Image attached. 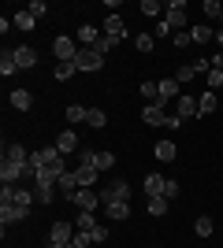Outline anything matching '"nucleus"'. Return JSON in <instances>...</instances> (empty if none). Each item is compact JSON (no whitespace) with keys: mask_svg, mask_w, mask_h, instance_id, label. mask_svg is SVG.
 I'll list each match as a JSON object with an SVG mask.
<instances>
[{"mask_svg":"<svg viewBox=\"0 0 223 248\" xmlns=\"http://www.w3.org/2000/svg\"><path fill=\"white\" fill-rule=\"evenodd\" d=\"M168 33H171V26H168L164 19H160V22H156V33H153V37H168Z\"/></svg>","mask_w":223,"mask_h":248,"instance_id":"nucleus-46","label":"nucleus"},{"mask_svg":"<svg viewBox=\"0 0 223 248\" xmlns=\"http://www.w3.org/2000/svg\"><path fill=\"white\" fill-rule=\"evenodd\" d=\"M220 11H223L220 0H205V15H208V19H220Z\"/></svg>","mask_w":223,"mask_h":248,"instance_id":"nucleus-39","label":"nucleus"},{"mask_svg":"<svg viewBox=\"0 0 223 248\" xmlns=\"http://www.w3.org/2000/svg\"><path fill=\"white\" fill-rule=\"evenodd\" d=\"M156 159L160 163H171L175 159V141H156Z\"/></svg>","mask_w":223,"mask_h":248,"instance_id":"nucleus-24","label":"nucleus"},{"mask_svg":"<svg viewBox=\"0 0 223 248\" xmlns=\"http://www.w3.org/2000/svg\"><path fill=\"white\" fill-rule=\"evenodd\" d=\"M0 204H15V186H4V189H0Z\"/></svg>","mask_w":223,"mask_h":248,"instance_id":"nucleus-43","label":"nucleus"},{"mask_svg":"<svg viewBox=\"0 0 223 248\" xmlns=\"http://www.w3.org/2000/svg\"><path fill=\"white\" fill-rule=\"evenodd\" d=\"M26 11H30L34 19H41L45 11H49V4H45V0H34V4H30V8H26Z\"/></svg>","mask_w":223,"mask_h":248,"instance_id":"nucleus-41","label":"nucleus"},{"mask_svg":"<svg viewBox=\"0 0 223 248\" xmlns=\"http://www.w3.org/2000/svg\"><path fill=\"white\" fill-rule=\"evenodd\" d=\"M164 4H160V0H141V15H149V19H156L160 22V15H164Z\"/></svg>","mask_w":223,"mask_h":248,"instance_id":"nucleus-23","label":"nucleus"},{"mask_svg":"<svg viewBox=\"0 0 223 248\" xmlns=\"http://www.w3.org/2000/svg\"><path fill=\"white\" fill-rule=\"evenodd\" d=\"M74 226L82 230V233H89V230L97 226V222H93V211H78V218H74Z\"/></svg>","mask_w":223,"mask_h":248,"instance_id":"nucleus-33","label":"nucleus"},{"mask_svg":"<svg viewBox=\"0 0 223 248\" xmlns=\"http://www.w3.org/2000/svg\"><path fill=\"white\" fill-rule=\"evenodd\" d=\"M52 52H56V60H60V63H74V60H78V52H82V45L64 33V37H56V41H52Z\"/></svg>","mask_w":223,"mask_h":248,"instance_id":"nucleus-2","label":"nucleus"},{"mask_svg":"<svg viewBox=\"0 0 223 248\" xmlns=\"http://www.w3.org/2000/svg\"><path fill=\"white\" fill-rule=\"evenodd\" d=\"M220 30H223V11H220Z\"/></svg>","mask_w":223,"mask_h":248,"instance_id":"nucleus-50","label":"nucleus"},{"mask_svg":"<svg viewBox=\"0 0 223 248\" xmlns=\"http://www.w3.org/2000/svg\"><path fill=\"white\" fill-rule=\"evenodd\" d=\"M193 74H197V71H193V63H190V67H179V71H175V82H179V85H186V82L193 78Z\"/></svg>","mask_w":223,"mask_h":248,"instance_id":"nucleus-37","label":"nucleus"},{"mask_svg":"<svg viewBox=\"0 0 223 248\" xmlns=\"http://www.w3.org/2000/svg\"><path fill=\"white\" fill-rule=\"evenodd\" d=\"M164 126H168V130H179L182 119H179V115H168V123H164Z\"/></svg>","mask_w":223,"mask_h":248,"instance_id":"nucleus-47","label":"nucleus"},{"mask_svg":"<svg viewBox=\"0 0 223 248\" xmlns=\"http://www.w3.org/2000/svg\"><path fill=\"white\" fill-rule=\"evenodd\" d=\"M56 189H64V197L74 200V193L82 189V186H78V174H74V170H64V174L56 178Z\"/></svg>","mask_w":223,"mask_h":248,"instance_id":"nucleus-11","label":"nucleus"},{"mask_svg":"<svg viewBox=\"0 0 223 248\" xmlns=\"http://www.w3.org/2000/svg\"><path fill=\"white\" fill-rule=\"evenodd\" d=\"M216 111V93L208 89L205 96H197V115H212Z\"/></svg>","mask_w":223,"mask_h":248,"instance_id":"nucleus-25","label":"nucleus"},{"mask_svg":"<svg viewBox=\"0 0 223 248\" xmlns=\"http://www.w3.org/2000/svg\"><path fill=\"white\" fill-rule=\"evenodd\" d=\"M45 248H67V245H56V241H45Z\"/></svg>","mask_w":223,"mask_h":248,"instance_id":"nucleus-48","label":"nucleus"},{"mask_svg":"<svg viewBox=\"0 0 223 248\" xmlns=\"http://www.w3.org/2000/svg\"><path fill=\"white\" fill-rule=\"evenodd\" d=\"M34 22H37V19H34L30 11H19V15L11 19V26H15V30H22V33H26V30H34Z\"/></svg>","mask_w":223,"mask_h":248,"instance_id":"nucleus-27","label":"nucleus"},{"mask_svg":"<svg viewBox=\"0 0 223 248\" xmlns=\"http://www.w3.org/2000/svg\"><path fill=\"white\" fill-rule=\"evenodd\" d=\"M164 189H168V178H160V174L145 178V193H149V197H164Z\"/></svg>","mask_w":223,"mask_h":248,"instance_id":"nucleus-19","label":"nucleus"},{"mask_svg":"<svg viewBox=\"0 0 223 248\" xmlns=\"http://www.w3.org/2000/svg\"><path fill=\"white\" fill-rule=\"evenodd\" d=\"M141 119H145V126H164V123H168V115H164L160 104H149L145 111H141Z\"/></svg>","mask_w":223,"mask_h":248,"instance_id":"nucleus-15","label":"nucleus"},{"mask_svg":"<svg viewBox=\"0 0 223 248\" xmlns=\"http://www.w3.org/2000/svg\"><path fill=\"white\" fill-rule=\"evenodd\" d=\"M216 41H220V45H223V30H220V33H216Z\"/></svg>","mask_w":223,"mask_h":248,"instance_id":"nucleus-49","label":"nucleus"},{"mask_svg":"<svg viewBox=\"0 0 223 248\" xmlns=\"http://www.w3.org/2000/svg\"><path fill=\"white\" fill-rule=\"evenodd\" d=\"M4 159H11V163H30V155H26V148H22V145H8Z\"/></svg>","mask_w":223,"mask_h":248,"instance_id":"nucleus-29","label":"nucleus"},{"mask_svg":"<svg viewBox=\"0 0 223 248\" xmlns=\"http://www.w3.org/2000/svg\"><path fill=\"white\" fill-rule=\"evenodd\" d=\"M71 204L78 207V211H97V204H101V193H97V189H78Z\"/></svg>","mask_w":223,"mask_h":248,"instance_id":"nucleus-6","label":"nucleus"},{"mask_svg":"<svg viewBox=\"0 0 223 248\" xmlns=\"http://www.w3.org/2000/svg\"><path fill=\"white\" fill-rule=\"evenodd\" d=\"M56 78H60V82H67V78H74V74H78V67H74V63H56Z\"/></svg>","mask_w":223,"mask_h":248,"instance_id":"nucleus-34","label":"nucleus"},{"mask_svg":"<svg viewBox=\"0 0 223 248\" xmlns=\"http://www.w3.org/2000/svg\"><path fill=\"white\" fill-rule=\"evenodd\" d=\"M141 96H149V100L160 104V82H141Z\"/></svg>","mask_w":223,"mask_h":248,"instance_id":"nucleus-36","label":"nucleus"},{"mask_svg":"<svg viewBox=\"0 0 223 248\" xmlns=\"http://www.w3.org/2000/svg\"><path fill=\"white\" fill-rule=\"evenodd\" d=\"M179 96H182V85L175 82V74H171V78H160V108L168 100H179Z\"/></svg>","mask_w":223,"mask_h":248,"instance_id":"nucleus-7","label":"nucleus"},{"mask_svg":"<svg viewBox=\"0 0 223 248\" xmlns=\"http://www.w3.org/2000/svg\"><path fill=\"white\" fill-rule=\"evenodd\" d=\"M74 237H78L74 233V218H56L49 226V241H56V245H71Z\"/></svg>","mask_w":223,"mask_h":248,"instance_id":"nucleus-3","label":"nucleus"},{"mask_svg":"<svg viewBox=\"0 0 223 248\" xmlns=\"http://www.w3.org/2000/svg\"><path fill=\"white\" fill-rule=\"evenodd\" d=\"M175 45H179V48H186V45H193V41H190V30H182V33H175Z\"/></svg>","mask_w":223,"mask_h":248,"instance_id":"nucleus-44","label":"nucleus"},{"mask_svg":"<svg viewBox=\"0 0 223 248\" xmlns=\"http://www.w3.org/2000/svg\"><path fill=\"white\" fill-rule=\"evenodd\" d=\"M104 215H108V218H119V222H123V218H130V200H119V204H104Z\"/></svg>","mask_w":223,"mask_h":248,"instance_id":"nucleus-18","label":"nucleus"},{"mask_svg":"<svg viewBox=\"0 0 223 248\" xmlns=\"http://www.w3.org/2000/svg\"><path fill=\"white\" fill-rule=\"evenodd\" d=\"M212 230H216V222H212V218H208V215H201V218H197V222H193V233H197V237H208Z\"/></svg>","mask_w":223,"mask_h":248,"instance_id":"nucleus-31","label":"nucleus"},{"mask_svg":"<svg viewBox=\"0 0 223 248\" xmlns=\"http://www.w3.org/2000/svg\"><path fill=\"white\" fill-rule=\"evenodd\" d=\"M74 174H78V186H82V189H93L97 186V167L93 163H78Z\"/></svg>","mask_w":223,"mask_h":248,"instance_id":"nucleus-13","label":"nucleus"},{"mask_svg":"<svg viewBox=\"0 0 223 248\" xmlns=\"http://www.w3.org/2000/svg\"><path fill=\"white\" fill-rule=\"evenodd\" d=\"M149 215L153 218L168 215V197H149Z\"/></svg>","mask_w":223,"mask_h":248,"instance_id":"nucleus-28","label":"nucleus"},{"mask_svg":"<svg viewBox=\"0 0 223 248\" xmlns=\"http://www.w3.org/2000/svg\"><path fill=\"white\" fill-rule=\"evenodd\" d=\"M97 193H101V207H104V204H119V200H130V186L123 182V178L108 182V186L97 189Z\"/></svg>","mask_w":223,"mask_h":248,"instance_id":"nucleus-1","label":"nucleus"},{"mask_svg":"<svg viewBox=\"0 0 223 248\" xmlns=\"http://www.w3.org/2000/svg\"><path fill=\"white\" fill-rule=\"evenodd\" d=\"M11 56H15V63H19V71H30V67H37V52H34L30 45H19V48H11Z\"/></svg>","mask_w":223,"mask_h":248,"instance_id":"nucleus-8","label":"nucleus"},{"mask_svg":"<svg viewBox=\"0 0 223 248\" xmlns=\"http://www.w3.org/2000/svg\"><path fill=\"white\" fill-rule=\"evenodd\" d=\"M116 45H119V41H116V37H108V33H101V41H97V45H93V52H97V56H108V52L116 48Z\"/></svg>","mask_w":223,"mask_h":248,"instance_id":"nucleus-32","label":"nucleus"},{"mask_svg":"<svg viewBox=\"0 0 223 248\" xmlns=\"http://www.w3.org/2000/svg\"><path fill=\"white\" fill-rule=\"evenodd\" d=\"M74 67H78V71H104V56H97L93 48H82L78 52V60H74Z\"/></svg>","mask_w":223,"mask_h":248,"instance_id":"nucleus-4","label":"nucleus"},{"mask_svg":"<svg viewBox=\"0 0 223 248\" xmlns=\"http://www.w3.org/2000/svg\"><path fill=\"white\" fill-rule=\"evenodd\" d=\"M89 119V108H82V104H67V123H86Z\"/></svg>","mask_w":223,"mask_h":248,"instance_id":"nucleus-22","label":"nucleus"},{"mask_svg":"<svg viewBox=\"0 0 223 248\" xmlns=\"http://www.w3.org/2000/svg\"><path fill=\"white\" fill-rule=\"evenodd\" d=\"M164 22H168L171 30H179V33H182V26H186V4H182V0H171V4H168V15H164Z\"/></svg>","mask_w":223,"mask_h":248,"instance_id":"nucleus-5","label":"nucleus"},{"mask_svg":"<svg viewBox=\"0 0 223 248\" xmlns=\"http://www.w3.org/2000/svg\"><path fill=\"white\" fill-rule=\"evenodd\" d=\"M74 41L82 45V48H93L97 41H101V33H97V26H78V37Z\"/></svg>","mask_w":223,"mask_h":248,"instance_id":"nucleus-17","label":"nucleus"},{"mask_svg":"<svg viewBox=\"0 0 223 248\" xmlns=\"http://www.w3.org/2000/svg\"><path fill=\"white\" fill-rule=\"evenodd\" d=\"M26 215H30V207H22V204H0V218H4V226L22 222Z\"/></svg>","mask_w":223,"mask_h":248,"instance_id":"nucleus-9","label":"nucleus"},{"mask_svg":"<svg viewBox=\"0 0 223 248\" xmlns=\"http://www.w3.org/2000/svg\"><path fill=\"white\" fill-rule=\"evenodd\" d=\"M220 85H223V71H208V89H212V93H216Z\"/></svg>","mask_w":223,"mask_h":248,"instance_id":"nucleus-42","label":"nucleus"},{"mask_svg":"<svg viewBox=\"0 0 223 248\" xmlns=\"http://www.w3.org/2000/svg\"><path fill=\"white\" fill-rule=\"evenodd\" d=\"M34 197L41 200V204H52V186H37V189H34Z\"/></svg>","mask_w":223,"mask_h":248,"instance_id":"nucleus-40","label":"nucleus"},{"mask_svg":"<svg viewBox=\"0 0 223 248\" xmlns=\"http://www.w3.org/2000/svg\"><path fill=\"white\" fill-rule=\"evenodd\" d=\"M134 45H138V52H153L156 37H153V33H138V37H134Z\"/></svg>","mask_w":223,"mask_h":248,"instance_id":"nucleus-35","label":"nucleus"},{"mask_svg":"<svg viewBox=\"0 0 223 248\" xmlns=\"http://www.w3.org/2000/svg\"><path fill=\"white\" fill-rule=\"evenodd\" d=\"M56 148H60V155H71L74 148H78V134H74V130H64V134L56 137Z\"/></svg>","mask_w":223,"mask_h":248,"instance_id":"nucleus-14","label":"nucleus"},{"mask_svg":"<svg viewBox=\"0 0 223 248\" xmlns=\"http://www.w3.org/2000/svg\"><path fill=\"white\" fill-rule=\"evenodd\" d=\"M190 41H193V45H205V41H212V26H205V22L190 26Z\"/></svg>","mask_w":223,"mask_h":248,"instance_id":"nucleus-21","label":"nucleus"},{"mask_svg":"<svg viewBox=\"0 0 223 248\" xmlns=\"http://www.w3.org/2000/svg\"><path fill=\"white\" fill-rule=\"evenodd\" d=\"M164 197H168V200H171V197H179V182H171V178H168V189H164Z\"/></svg>","mask_w":223,"mask_h":248,"instance_id":"nucleus-45","label":"nucleus"},{"mask_svg":"<svg viewBox=\"0 0 223 248\" xmlns=\"http://www.w3.org/2000/svg\"><path fill=\"white\" fill-rule=\"evenodd\" d=\"M175 115H179L182 123H186V119H193V115H197V96H190V93H182L179 100H175Z\"/></svg>","mask_w":223,"mask_h":248,"instance_id":"nucleus-10","label":"nucleus"},{"mask_svg":"<svg viewBox=\"0 0 223 248\" xmlns=\"http://www.w3.org/2000/svg\"><path fill=\"white\" fill-rule=\"evenodd\" d=\"M89 163H93L97 170H112V167H116V155L108 152V148H101V152H93V159H89Z\"/></svg>","mask_w":223,"mask_h":248,"instance_id":"nucleus-20","label":"nucleus"},{"mask_svg":"<svg viewBox=\"0 0 223 248\" xmlns=\"http://www.w3.org/2000/svg\"><path fill=\"white\" fill-rule=\"evenodd\" d=\"M0 74H4V78L19 74V63H15V56H11V52H4V56H0Z\"/></svg>","mask_w":223,"mask_h":248,"instance_id":"nucleus-26","label":"nucleus"},{"mask_svg":"<svg viewBox=\"0 0 223 248\" xmlns=\"http://www.w3.org/2000/svg\"><path fill=\"white\" fill-rule=\"evenodd\" d=\"M8 100H11V108H15V111H30L34 96H30V89H15V93H11Z\"/></svg>","mask_w":223,"mask_h":248,"instance_id":"nucleus-16","label":"nucleus"},{"mask_svg":"<svg viewBox=\"0 0 223 248\" xmlns=\"http://www.w3.org/2000/svg\"><path fill=\"white\" fill-rule=\"evenodd\" d=\"M86 126H93V130H104V126H108V115L101 111V108H89V119H86Z\"/></svg>","mask_w":223,"mask_h":248,"instance_id":"nucleus-30","label":"nucleus"},{"mask_svg":"<svg viewBox=\"0 0 223 248\" xmlns=\"http://www.w3.org/2000/svg\"><path fill=\"white\" fill-rule=\"evenodd\" d=\"M89 241H93V245H104L108 241V226H93L89 230Z\"/></svg>","mask_w":223,"mask_h":248,"instance_id":"nucleus-38","label":"nucleus"},{"mask_svg":"<svg viewBox=\"0 0 223 248\" xmlns=\"http://www.w3.org/2000/svg\"><path fill=\"white\" fill-rule=\"evenodd\" d=\"M104 33H108V37H116V41H123V37H127V22L119 19V15H108V19H104Z\"/></svg>","mask_w":223,"mask_h":248,"instance_id":"nucleus-12","label":"nucleus"}]
</instances>
